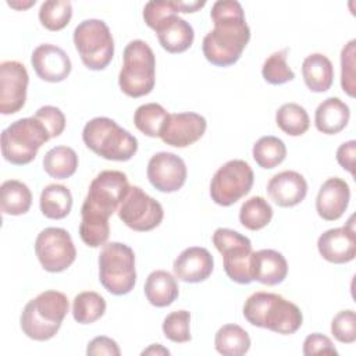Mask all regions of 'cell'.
Returning <instances> with one entry per match:
<instances>
[{"label":"cell","instance_id":"21","mask_svg":"<svg viewBox=\"0 0 356 356\" xmlns=\"http://www.w3.org/2000/svg\"><path fill=\"white\" fill-rule=\"evenodd\" d=\"M350 189L346 181L338 177L328 178L318 191L316 199L317 214L325 221H335L348 209Z\"/></svg>","mask_w":356,"mask_h":356},{"label":"cell","instance_id":"22","mask_svg":"<svg viewBox=\"0 0 356 356\" xmlns=\"http://www.w3.org/2000/svg\"><path fill=\"white\" fill-rule=\"evenodd\" d=\"M153 31L157 33L161 47L168 53H182L188 50L195 38L192 25L178 17V14L163 18Z\"/></svg>","mask_w":356,"mask_h":356},{"label":"cell","instance_id":"14","mask_svg":"<svg viewBox=\"0 0 356 356\" xmlns=\"http://www.w3.org/2000/svg\"><path fill=\"white\" fill-rule=\"evenodd\" d=\"M29 75L25 65L15 60L0 64V113H18L26 102Z\"/></svg>","mask_w":356,"mask_h":356},{"label":"cell","instance_id":"4","mask_svg":"<svg viewBox=\"0 0 356 356\" xmlns=\"http://www.w3.org/2000/svg\"><path fill=\"white\" fill-rule=\"evenodd\" d=\"M70 309L68 298L58 291H44L29 300L19 317L22 332L33 341H49L60 330Z\"/></svg>","mask_w":356,"mask_h":356},{"label":"cell","instance_id":"12","mask_svg":"<svg viewBox=\"0 0 356 356\" xmlns=\"http://www.w3.org/2000/svg\"><path fill=\"white\" fill-rule=\"evenodd\" d=\"M35 253L42 267L49 273L67 270L76 257L71 235L64 228L49 227L39 232L35 241Z\"/></svg>","mask_w":356,"mask_h":356},{"label":"cell","instance_id":"39","mask_svg":"<svg viewBox=\"0 0 356 356\" xmlns=\"http://www.w3.org/2000/svg\"><path fill=\"white\" fill-rule=\"evenodd\" d=\"M355 56H356V40H349L341 51V86L343 92L353 97L355 96Z\"/></svg>","mask_w":356,"mask_h":356},{"label":"cell","instance_id":"46","mask_svg":"<svg viewBox=\"0 0 356 356\" xmlns=\"http://www.w3.org/2000/svg\"><path fill=\"white\" fill-rule=\"evenodd\" d=\"M177 4L179 8V13H195L199 8H202L206 4V1L204 0H202V1H179V0H177Z\"/></svg>","mask_w":356,"mask_h":356},{"label":"cell","instance_id":"29","mask_svg":"<svg viewBox=\"0 0 356 356\" xmlns=\"http://www.w3.org/2000/svg\"><path fill=\"white\" fill-rule=\"evenodd\" d=\"M214 346L222 356H242L250 348V337L238 324H225L216 332Z\"/></svg>","mask_w":356,"mask_h":356},{"label":"cell","instance_id":"47","mask_svg":"<svg viewBox=\"0 0 356 356\" xmlns=\"http://www.w3.org/2000/svg\"><path fill=\"white\" fill-rule=\"evenodd\" d=\"M142 355H170V350L163 348L160 343H153L142 352Z\"/></svg>","mask_w":356,"mask_h":356},{"label":"cell","instance_id":"1","mask_svg":"<svg viewBox=\"0 0 356 356\" xmlns=\"http://www.w3.org/2000/svg\"><path fill=\"white\" fill-rule=\"evenodd\" d=\"M129 188L128 178L122 171L106 170L93 178L81 207L79 236L85 245L99 248L107 242L108 218L118 211Z\"/></svg>","mask_w":356,"mask_h":356},{"label":"cell","instance_id":"35","mask_svg":"<svg viewBox=\"0 0 356 356\" xmlns=\"http://www.w3.org/2000/svg\"><path fill=\"white\" fill-rule=\"evenodd\" d=\"M167 110L159 103H145L134 114L135 127L150 138H160L163 124L167 118Z\"/></svg>","mask_w":356,"mask_h":356},{"label":"cell","instance_id":"34","mask_svg":"<svg viewBox=\"0 0 356 356\" xmlns=\"http://www.w3.org/2000/svg\"><path fill=\"white\" fill-rule=\"evenodd\" d=\"M252 154L259 167L264 170H271L285 160L286 147L280 138L268 135L261 136L259 140H256Z\"/></svg>","mask_w":356,"mask_h":356},{"label":"cell","instance_id":"48","mask_svg":"<svg viewBox=\"0 0 356 356\" xmlns=\"http://www.w3.org/2000/svg\"><path fill=\"white\" fill-rule=\"evenodd\" d=\"M36 1L35 0H29V1H26V3H22V4H18V3H15V1H7V4L8 6H11V7H14V8H18V10H24V8H28V7H31V6H33Z\"/></svg>","mask_w":356,"mask_h":356},{"label":"cell","instance_id":"32","mask_svg":"<svg viewBox=\"0 0 356 356\" xmlns=\"http://www.w3.org/2000/svg\"><path fill=\"white\" fill-rule=\"evenodd\" d=\"M106 312V300L93 291L78 293L72 302V316L79 324H92L97 321Z\"/></svg>","mask_w":356,"mask_h":356},{"label":"cell","instance_id":"43","mask_svg":"<svg viewBox=\"0 0 356 356\" xmlns=\"http://www.w3.org/2000/svg\"><path fill=\"white\" fill-rule=\"evenodd\" d=\"M338 355V350L335 349L331 339L320 332H314L306 337L303 342V355L313 356V355Z\"/></svg>","mask_w":356,"mask_h":356},{"label":"cell","instance_id":"2","mask_svg":"<svg viewBox=\"0 0 356 356\" xmlns=\"http://www.w3.org/2000/svg\"><path fill=\"white\" fill-rule=\"evenodd\" d=\"M210 18L214 28L206 33L202 43L206 60L217 67L235 64L250 39V29L241 3L218 0L211 7Z\"/></svg>","mask_w":356,"mask_h":356},{"label":"cell","instance_id":"25","mask_svg":"<svg viewBox=\"0 0 356 356\" xmlns=\"http://www.w3.org/2000/svg\"><path fill=\"white\" fill-rule=\"evenodd\" d=\"M302 75L306 86L316 93L325 92L331 88L334 81V67L331 60L321 54H309L302 64Z\"/></svg>","mask_w":356,"mask_h":356},{"label":"cell","instance_id":"18","mask_svg":"<svg viewBox=\"0 0 356 356\" xmlns=\"http://www.w3.org/2000/svg\"><path fill=\"white\" fill-rule=\"evenodd\" d=\"M31 63L36 75L46 82L64 81L72 68L68 54L51 43L39 44L31 56Z\"/></svg>","mask_w":356,"mask_h":356},{"label":"cell","instance_id":"37","mask_svg":"<svg viewBox=\"0 0 356 356\" xmlns=\"http://www.w3.org/2000/svg\"><path fill=\"white\" fill-rule=\"evenodd\" d=\"M288 47L270 54L261 67V75L271 85H282L295 78V72L286 64Z\"/></svg>","mask_w":356,"mask_h":356},{"label":"cell","instance_id":"9","mask_svg":"<svg viewBox=\"0 0 356 356\" xmlns=\"http://www.w3.org/2000/svg\"><path fill=\"white\" fill-rule=\"evenodd\" d=\"M74 44L85 67L104 70L114 54V40L107 24L102 19H83L74 29Z\"/></svg>","mask_w":356,"mask_h":356},{"label":"cell","instance_id":"8","mask_svg":"<svg viewBox=\"0 0 356 356\" xmlns=\"http://www.w3.org/2000/svg\"><path fill=\"white\" fill-rule=\"evenodd\" d=\"M99 280L113 295L129 293L136 282L134 250L121 242L104 243L99 254Z\"/></svg>","mask_w":356,"mask_h":356},{"label":"cell","instance_id":"19","mask_svg":"<svg viewBox=\"0 0 356 356\" xmlns=\"http://www.w3.org/2000/svg\"><path fill=\"white\" fill-rule=\"evenodd\" d=\"M214 268V260L210 252L200 246L186 248L174 260L172 271L184 282H202L210 277Z\"/></svg>","mask_w":356,"mask_h":356},{"label":"cell","instance_id":"41","mask_svg":"<svg viewBox=\"0 0 356 356\" xmlns=\"http://www.w3.org/2000/svg\"><path fill=\"white\" fill-rule=\"evenodd\" d=\"M179 8L177 0H153L147 1L143 7V19L146 25L152 29L165 17L178 14Z\"/></svg>","mask_w":356,"mask_h":356},{"label":"cell","instance_id":"30","mask_svg":"<svg viewBox=\"0 0 356 356\" xmlns=\"http://www.w3.org/2000/svg\"><path fill=\"white\" fill-rule=\"evenodd\" d=\"M78 168V156L68 146L51 147L43 157V170L56 179H67Z\"/></svg>","mask_w":356,"mask_h":356},{"label":"cell","instance_id":"7","mask_svg":"<svg viewBox=\"0 0 356 356\" xmlns=\"http://www.w3.org/2000/svg\"><path fill=\"white\" fill-rule=\"evenodd\" d=\"M50 138L46 127L35 117L19 118L1 132V154L15 165L31 163Z\"/></svg>","mask_w":356,"mask_h":356},{"label":"cell","instance_id":"5","mask_svg":"<svg viewBox=\"0 0 356 356\" xmlns=\"http://www.w3.org/2000/svg\"><path fill=\"white\" fill-rule=\"evenodd\" d=\"M82 140L93 153L113 161H127L138 150L136 138L108 117H95L88 121Z\"/></svg>","mask_w":356,"mask_h":356},{"label":"cell","instance_id":"38","mask_svg":"<svg viewBox=\"0 0 356 356\" xmlns=\"http://www.w3.org/2000/svg\"><path fill=\"white\" fill-rule=\"evenodd\" d=\"M191 314L186 310H175L165 316L163 321V332L167 339L175 343L191 341Z\"/></svg>","mask_w":356,"mask_h":356},{"label":"cell","instance_id":"28","mask_svg":"<svg viewBox=\"0 0 356 356\" xmlns=\"http://www.w3.org/2000/svg\"><path fill=\"white\" fill-rule=\"evenodd\" d=\"M40 211L44 217L51 220L65 218L72 207V195L70 189L60 184L47 185L39 199Z\"/></svg>","mask_w":356,"mask_h":356},{"label":"cell","instance_id":"45","mask_svg":"<svg viewBox=\"0 0 356 356\" xmlns=\"http://www.w3.org/2000/svg\"><path fill=\"white\" fill-rule=\"evenodd\" d=\"M355 156H356V142L348 140L342 143L337 150V161L338 164L355 175Z\"/></svg>","mask_w":356,"mask_h":356},{"label":"cell","instance_id":"44","mask_svg":"<svg viewBox=\"0 0 356 356\" xmlns=\"http://www.w3.org/2000/svg\"><path fill=\"white\" fill-rule=\"evenodd\" d=\"M86 355L88 356H102V355H107V356H120L121 350L117 345V342L108 337H96L93 338L86 348Z\"/></svg>","mask_w":356,"mask_h":356},{"label":"cell","instance_id":"16","mask_svg":"<svg viewBox=\"0 0 356 356\" xmlns=\"http://www.w3.org/2000/svg\"><path fill=\"white\" fill-rule=\"evenodd\" d=\"M206 128V118L197 113H168L160 138L170 146L186 147L197 142L204 135Z\"/></svg>","mask_w":356,"mask_h":356},{"label":"cell","instance_id":"26","mask_svg":"<svg viewBox=\"0 0 356 356\" xmlns=\"http://www.w3.org/2000/svg\"><path fill=\"white\" fill-rule=\"evenodd\" d=\"M179 293L177 280L165 270L152 271L145 282V295L150 305L156 307L170 306Z\"/></svg>","mask_w":356,"mask_h":356},{"label":"cell","instance_id":"11","mask_svg":"<svg viewBox=\"0 0 356 356\" xmlns=\"http://www.w3.org/2000/svg\"><path fill=\"white\" fill-rule=\"evenodd\" d=\"M253 181V170L245 160H229L214 172L210 196L216 204L228 207L250 192Z\"/></svg>","mask_w":356,"mask_h":356},{"label":"cell","instance_id":"15","mask_svg":"<svg viewBox=\"0 0 356 356\" xmlns=\"http://www.w3.org/2000/svg\"><path fill=\"white\" fill-rule=\"evenodd\" d=\"M146 174L153 188L171 193L184 186L188 171L185 161L179 156L170 152H159L150 157Z\"/></svg>","mask_w":356,"mask_h":356},{"label":"cell","instance_id":"20","mask_svg":"<svg viewBox=\"0 0 356 356\" xmlns=\"http://www.w3.org/2000/svg\"><path fill=\"white\" fill-rule=\"evenodd\" d=\"M267 193L277 206L293 207L306 197L307 182L302 174L285 170L270 178Z\"/></svg>","mask_w":356,"mask_h":356},{"label":"cell","instance_id":"31","mask_svg":"<svg viewBox=\"0 0 356 356\" xmlns=\"http://www.w3.org/2000/svg\"><path fill=\"white\" fill-rule=\"evenodd\" d=\"M278 128L289 136H300L310 127V118L305 107L298 103H285L275 113Z\"/></svg>","mask_w":356,"mask_h":356},{"label":"cell","instance_id":"40","mask_svg":"<svg viewBox=\"0 0 356 356\" xmlns=\"http://www.w3.org/2000/svg\"><path fill=\"white\" fill-rule=\"evenodd\" d=\"M331 334L342 343H353L356 341V314L353 310H342L337 313L331 321Z\"/></svg>","mask_w":356,"mask_h":356},{"label":"cell","instance_id":"23","mask_svg":"<svg viewBox=\"0 0 356 356\" xmlns=\"http://www.w3.org/2000/svg\"><path fill=\"white\" fill-rule=\"evenodd\" d=\"M288 274V263L282 253L274 249H261L252 254V277L264 285L281 284Z\"/></svg>","mask_w":356,"mask_h":356},{"label":"cell","instance_id":"10","mask_svg":"<svg viewBox=\"0 0 356 356\" xmlns=\"http://www.w3.org/2000/svg\"><path fill=\"white\" fill-rule=\"evenodd\" d=\"M211 239L224 257V270L228 278L238 284H250L253 281L250 239L229 228H217Z\"/></svg>","mask_w":356,"mask_h":356},{"label":"cell","instance_id":"36","mask_svg":"<svg viewBox=\"0 0 356 356\" xmlns=\"http://www.w3.org/2000/svg\"><path fill=\"white\" fill-rule=\"evenodd\" d=\"M72 17V4L68 0H47L39 8V21L49 31L65 28Z\"/></svg>","mask_w":356,"mask_h":356},{"label":"cell","instance_id":"3","mask_svg":"<svg viewBox=\"0 0 356 356\" xmlns=\"http://www.w3.org/2000/svg\"><path fill=\"white\" fill-rule=\"evenodd\" d=\"M243 317L254 327L282 335L296 332L303 323V314L295 303L271 292L252 293L243 305Z\"/></svg>","mask_w":356,"mask_h":356},{"label":"cell","instance_id":"27","mask_svg":"<svg viewBox=\"0 0 356 356\" xmlns=\"http://www.w3.org/2000/svg\"><path fill=\"white\" fill-rule=\"evenodd\" d=\"M32 204L31 189L18 179H7L0 186V209L8 216L25 214Z\"/></svg>","mask_w":356,"mask_h":356},{"label":"cell","instance_id":"17","mask_svg":"<svg viewBox=\"0 0 356 356\" xmlns=\"http://www.w3.org/2000/svg\"><path fill=\"white\" fill-rule=\"evenodd\" d=\"M349 218L348 224L339 228H331L323 232L317 241L318 253L330 263L343 264L349 263L356 256V234Z\"/></svg>","mask_w":356,"mask_h":356},{"label":"cell","instance_id":"24","mask_svg":"<svg viewBox=\"0 0 356 356\" xmlns=\"http://www.w3.org/2000/svg\"><path fill=\"white\" fill-rule=\"evenodd\" d=\"M350 110L339 97H328L323 100L314 113L316 128L327 135L341 132L349 122Z\"/></svg>","mask_w":356,"mask_h":356},{"label":"cell","instance_id":"33","mask_svg":"<svg viewBox=\"0 0 356 356\" xmlns=\"http://www.w3.org/2000/svg\"><path fill=\"white\" fill-rule=\"evenodd\" d=\"M273 218L271 204L261 196H252L241 206L239 221L241 224L250 229L259 231L268 225Z\"/></svg>","mask_w":356,"mask_h":356},{"label":"cell","instance_id":"6","mask_svg":"<svg viewBox=\"0 0 356 356\" xmlns=\"http://www.w3.org/2000/svg\"><path fill=\"white\" fill-rule=\"evenodd\" d=\"M156 82V58L150 46L140 39L131 40L124 49V63L118 75L121 90L129 97L149 95Z\"/></svg>","mask_w":356,"mask_h":356},{"label":"cell","instance_id":"13","mask_svg":"<svg viewBox=\"0 0 356 356\" xmlns=\"http://www.w3.org/2000/svg\"><path fill=\"white\" fill-rule=\"evenodd\" d=\"M118 217L128 228L145 232L160 225L164 211L163 206L149 196L142 188L131 186L118 207Z\"/></svg>","mask_w":356,"mask_h":356},{"label":"cell","instance_id":"42","mask_svg":"<svg viewBox=\"0 0 356 356\" xmlns=\"http://www.w3.org/2000/svg\"><path fill=\"white\" fill-rule=\"evenodd\" d=\"M33 117L46 127L50 138L60 136L65 128V115L58 107L43 106L35 113Z\"/></svg>","mask_w":356,"mask_h":356}]
</instances>
